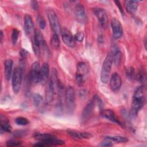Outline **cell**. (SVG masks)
I'll list each match as a JSON object with an SVG mask.
<instances>
[{"mask_svg": "<svg viewBox=\"0 0 147 147\" xmlns=\"http://www.w3.org/2000/svg\"><path fill=\"white\" fill-rule=\"evenodd\" d=\"M74 38H75V41H79V42L82 41L83 38H84V34H83V33H82V32H78L77 33H76L75 34Z\"/></svg>", "mask_w": 147, "mask_h": 147, "instance_id": "836d02e7", "label": "cell"}, {"mask_svg": "<svg viewBox=\"0 0 147 147\" xmlns=\"http://www.w3.org/2000/svg\"><path fill=\"white\" fill-rule=\"evenodd\" d=\"M65 98L68 111L70 113L73 112L75 108V94L72 86H68L65 90Z\"/></svg>", "mask_w": 147, "mask_h": 147, "instance_id": "8992f818", "label": "cell"}, {"mask_svg": "<svg viewBox=\"0 0 147 147\" xmlns=\"http://www.w3.org/2000/svg\"><path fill=\"white\" fill-rule=\"evenodd\" d=\"M34 24L32 17L29 14H25L24 16V30L26 34H29L33 30Z\"/></svg>", "mask_w": 147, "mask_h": 147, "instance_id": "d6986e66", "label": "cell"}, {"mask_svg": "<svg viewBox=\"0 0 147 147\" xmlns=\"http://www.w3.org/2000/svg\"><path fill=\"white\" fill-rule=\"evenodd\" d=\"M68 134L74 139L80 140V139H88L92 137V135L87 132H82L80 131L73 130L71 129L67 130Z\"/></svg>", "mask_w": 147, "mask_h": 147, "instance_id": "2e32d148", "label": "cell"}, {"mask_svg": "<svg viewBox=\"0 0 147 147\" xmlns=\"http://www.w3.org/2000/svg\"><path fill=\"white\" fill-rule=\"evenodd\" d=\"M19 34H20V31L18 29L16 28L13 29L12 34H11V40L13 44H16L19 37Z\"/></svg>", "mask_w": 147, "mask_h": 147, "instance_id": "f1b7e54d", "label": "cell"}, {"mask_svg": "<svg viewBox=\"0 0 147 147\" xmlns=\"http://www.w3.org/2000/svg\"><path fill=\"white\" fill-rule=\"evenodd\" d=\"M97 99L94 96L86 106L84 109L83 110L82 114V121L83 122H86L91 116L94 110L95 107V103Z\"/></svg>", "mask_w": 147, "mask_h": 147, "instance_id": "9c48e42d", "label": "cell"}, {"mask_svg": "<svg viewBox=\"0 0 147 147\" xmlns=\"http://www.w3.org/2000/svg\"><path fill=\"white\" fill-rule=\"evenodd\" d=\"M75 17L76 20L81 24H85L86 21V14L83 5L78 3L75 7Z\"/></svg>", "mask_w": 147, "mask_h": 147, "instance_id": "7c38bea8", "label": "cell"}, {"mask_svg": "<svg viewBox=\"0 0 147 147\" xmlns=\"http://www.w3.org/2000/svg\"><path fill=\"white\" fill-rule=\"evenodd\" d=\"M125 8L128 13L134 14L137 9L138 6V1H125L124 2Z\"/></svg>", "mask_w": 147, "mask_h": 147, "instance_id": "ffe728a7", "label": "cell"}, {"mask_svg": "<svg viewBox=\"0 0 147 147\" xmlns=\"http://www.w3.org/2000/svg\"><path fill=\"white\" fill-rule=\"evenodd\" d=\"M114 2L117 4V5L118 6V8H119V10H120V11H121V12L122 13H123V10H122V6H121V3H120V2H119V1H114Z\"/></svg>", "mask_w": 147, "mask_h": 147, "instance_id": "8d00e7d4", "label": "cell"}, {"mask_svg": "<svg viewBox=\"0 0 147 147\" xmlns=\"http://www.w3.org/2000/svg\"><path fill=\"white\" fill-rule=\"evenodd\" d=\"M101 115L103 117L109 119V121H110L114 123H115L118 125H121V122L118 119L115 114L112 110L106 109V110H102L101 111Z\"/></svg>", "mask_w": 147, "mask_h": 147, "instance_id": "e0dca14e", "label": "cell"}, {"mask_svg": "<svg viewBox=\"0 0 147 147\" xmlns=\"http://www.w3.org/2000/svg\"><path fill=\"white\" fill-rule=\"evenodd\" d=\"M33 100L34 105L36 107L40 106L42 102V97L38 94H34L33 96Z\"/></svg>", "mask_w": 147, "mask_h": 147, "instance_id": "4316f807", "label": "cell"}, {"mask_svg": "<svg viewBox=\"0 0 147 147\" xmlns=\"http://www.w3.org/2000/svg\"><path fill=\"white\" fill-rule=\"evenodd\" d=\"M88 68L84 62H80L77 65L76 82L79 86H83L87 79Z\"/></svg>", "mask_w": 147, "mask_h": 147, "instance_id": "277c9868", "label": "cell"}, {"mask_svg": "<svg viewBox=\"0 0 147 147\" xmlns=\"http://www.w3.org/2000/svg\"><path fill=\"white\" fill-rule=\"evenodd\" d=\"M145 90L144 86L138 87L134 91L131 102V113L136 115L145 104Z\"/></svg>", "mask_w": 147, "mask_h": 147, "instance_id": "6da1fadb", "label": "cell"}, {"mask_svg": "<svg viewBox=\"0 0 147 147\" xmlns=\"http://www.w3.org/2000/svg\"><path fill=\"white\" fill-rule=\"evenodd\" d=\"M13 61L11 59H7L4 63L5 76L6 80H9L12 76Z\"/></svg>", "mask_w": 147, "mask_h": 147, "instance_id": "44dd1931", "label": "cell"}, {"mask_svg": "<svg viewBox=\"0 0 147 147\" xmlns=\"http://www.w3.org/2000/svg\"><path fill=\"white\" fill-rule=\"evenodd\" d=\"M56 92V91L49 84H48L45 91V99L46 102L48 104L51 103L53 101L54 98V95Z\"/></svg>", "mask_w": 147, "mask_h": 147, "instance_id": "603a6c76", "label": "cell"}, {"mask_svg": "<svg viewBox=\"0 0 147 147\" xmlns=\"http://www.w3.org/2000/svg\"><path fill=\"white\" fill-rule=\"evenodd\" d=\"M3 32L2 30H1V35H0V41L2 42V40H3Z\"/></svg>", "mask_w": 147, "mask_h": 147, "instance_id": "74e56055", "label": "cell"}, {"mask_svg": "<svg viewBox=\"0 0 147 147\" xmlns=\"http://www.w3.org/2000/svg\"><path fill=\"white\" fill-rule=\"evenodd\" d=\"M61 38L64 43L68 47L73 48L75 45V40L71 32L67 28L61 29L60 32Z\"/></svg>", "mask_w": 147, "mask_h": 147, "instance_id": "30bf717a", "label": "cell"}, {"mask_svg": "<svg viewBox=\"0 0 147 147\" xmlns=\"http://www.w3.org/2000/svg\"><path fill=\"white\" fill-rule=\"evenodd\" d=\"M15 122L17 125H21V126L26 125L29 123V122L27 118H26L25 117H17L15 120Z\"/></svg>", "mask_w": 147, "mask_h": 147, "instance_id": "83f0119b", "label": "cell"}, {"mask_svg": "<svg viewBox=\"0 0 147 147\" xmlns=\"http://www.w3.org/2000/svg\"><path fill=\"white\" fill-rule=\"evenodd\" d=\"M111 53L113 56V62L115 63V65H118L121 59V53L119 48L117 45L114 44L113 45Z\"/></svg>", "mask_w": 147, "mask_h": 147, "instance_id": "7402d4cb", "label": "cell"}, {"mask_svg": "<svg viewBox=\"0 0 147 147\" xmlns=\"http://www.w3.org/2000/svg\"><path fill=\"white\" fill-rule=\"evenodd\" d=\"M21 144V142L17 140H11L6 142V145L9 147L11 146H19Z\"/></svg>", "mask_w": 147, "mask_h": 147, "instance_id": "1f68e13d", "label": "cell"}, {"mask_svg": "<svg viewBox=\"0 0 147 147\" xmlns=\"http://www.w3.org/2000/svg\"><path fill=\"white\" fill-rule=\"evenodd\" d=\"M99 145L100 146H110L113 145V142L111 141H110L108 139L105 138L104 141L100 142Z\"/></svg>", "mask_w": 147, "mask_h": 147, "instance_id": "d6a6232c", "label": "cell"}, {"mask_svg": "<svg viewBox=\"0 0 147 147\" xmlns=\"http://www.w3.org/2000/svg\"><path fill=\"white\" fill-rule=\"evenodd\" d=\"M36 46L40 49H43L44 50L47 48V44L44 39L42 33L38 30H35L34 34V40L33 42V45Z\"/></svg>", "mask_w": 147, "mask_h": 147, "instance_id": "9a60e30c", "label": "cell"}, {"mask_svg": "<svg viewBox=\"0 0 147 147\" xmlns=\"http://www.w3.org/2000/svg\"><path fill=\"white\" fill-rule=\"evenodd\" d=\"M105 138L108 139L112 142H115L117 143H125L128 141V139L123 136H107Z\"/></svg>", "mask_w": 147, "mask_h": 147, "instance_id": "d4e9b609", "label": "cell"}, {"mask_svg": "<svg viewBox=\"0 0 147 147\" xmlns=\"http://www.w3.org/2000/svg\"><path fill=\"white\" fill-rule=\"evenodd\" d=\"M111 26L114 38L115 39L121 38L123 35V28L121 22L117 18H113L111 20Z\"/></svg>", "mask_w": 147, "mask_h": 147, "instance_id": "8fae6325", "label": "cell"}, {"mask_svg": "<svg viewBox=\"0 0 147 147\" xmlns=\"http://www.w3.org/2000/svg\"><path fill=\"white\" fill-rule=\"evenodd\" d=\"M109 79L111 90L114 92L118 91L122 85V79L119 75L118 73H114Z\"/></svg>", "mask_w": 147, "mask_h": 147, "instance_id": "5bb4252c", "label": "cell"}, {"mask_svg": "<svg viewBox=\"0 0 147 147\" xmlns=\"http://www.w3.org/2000/svg\"><path fill=\"white\" fill-rule=\"evenodd\" d=\"M60 40L57 34L54 33L51 39V47L55 49H58L60 47Z\"/></svg>", "mask_w": 147, "mask_h": 147, "instance_id": "484cf974", "label": "cell"}, {"mask_svg": "<svg viewBox=\"0 0 147 147\" xmlns=\"http://www.w3.org/2000/svg\"><path fill=\"white\" fill-rule=\"evenodd\" d=\"M40 69L41 67L38 61L34 62L31 66L30 78L31 81L34 83H38L40 82Z\"/></svg>", "mask_w": 147, "mask_h": 147, "instance_id": "4fadbf2b", "label": "cell"}, {"mask_svg": "<svg viewBox=\"0 0 147 147\" xmlns=\"http://www.w3.org/2000/svg\"><path fill=\"white\" fill-rule=\"evenodd\" d=\"M113 63V56L111 53L110 52L107 54L103 62L100 71V81L103 83H107L109 80Z\"/></svg>", "mask_w": 147, "mask_h": 147, "instance_id": "3957f363", "label": "cell"}, {"mask_svg": "<svg viewBox=\"0 0 147 147\" xmlns=\"http://www.w3.org/2000/svg\"><path fill=\"white\" fill-rule=\"evenodd\" d=\"M1 116V131H6V132H10L11 130V126L9 122V121L6 119L5 117Z\"/></svg>", "mask_w": 147, "mask_h": 147, "instance_id": "cb8c5ba5", "label": "cell"}, {"mask_svg": "<svg viewBox=\"0 0 147 147\" xmlns=\"http://www.w3.org/2000/svg\"><path fill=\"white\" fill-rule=\"evenodd\" d=\"M47 15L51 27L54 33L59 34L61 32V28L58 17L56 13L52 9H49L47 11Z\"/></svg>", "mask_w": 147, "mask_h": 147, "instance_id": "52a82bcc", "label": "cell"}, {"mask_svg": "<svg viewBox=\"0 0 147 147\" xmlns=\"http://www.w3.org/2000/svg\"><path fill=\"white\" fill-rule=\"evenodd\" d=\"M28 54V52L24 49H22L20 51V55H21V57L22 60L25 59L27 57Z\"/></svg>", "mask_w": 147, "mask_h": 147, "instance_id": "d590c367", "label": "cell"}, {"mask_svg": "<svg viewBox=\"0 0 147 147\" xmlns=\"http://www.w3.org/2000/svg\"><path fill=\"white\" fill-rule=\"evenodd\" d=\"M35 139L40 141V142L35 144V146H45L52 145H60L64 144V141L56 138V137L48 133H36L34 135Z\"/></svg>", "mask_w": 147, "mask_h": 147, "instance_id": "7a4b0ae2", "label": "cell"}, {"mask_svg": "<svg viewBox=\"0 0 147 147\" xmlns=\"http://www.w3.org/2000/svg\"><path fill=\"white\" fill-rule=\"evenodd\" d=\"M49 65L47 63H44L40 69V82L45 84L47 82L49 76Z\"/></svg>", "mask_w": 147, "mask_h": 147, "instance_id": "ac0fdd59", "label": "cell"}, {"mask_svg": "<svg viewBox=\"0 0 147 147\" xmlns=\"http://www.w3.org/2000/svg\"><path fill=\"white\" fill-rule=\"evenodd\" d=\"M23 70L22 67H17L15 68L11 76L12 88L15 94H18L21 89L22 81Z\"/></svg>", "mask_w": 147, "mask_h": 147, "instance_id": "5b68a950", "label": "cell"}, {"mask_svg": "<svg viewBox=\"0 0 147 147\" xmlns=\"http://www.w3.org/2000/svg\"><path fill=\"white\" fill-rule=\"evenodd\" d=\"M92 11L94 15L97 18L100 26L103 29H106L109 24V19L106 11L100 7L94 8Z\"/></svg>", "mask_w": 147, "mask_h": 147, "instance_id": "ba28073f", "label": "cell"}, {"mask_svg": "<svg viewBox=\"0 0 147 147\" xmlns=\"http://www.w3.org/2000/svg\"><path fill=\"white\" fill-rule=\"evenodd\" d=\"M30 6L34 10H38L39 6L38 2L36 1H32L30 2Z\"/></svg>", "mask_w": 147, "mask_h": 147, "instance_id": "e575fe53", "label": "cell"}, {"mask_svg": "<svg viewBox=\"0 0 147 147\" xmlns=\"http://www.w3.org/2000/svg\"><path fill=\"white\" fill-rule=\"evenodd\" d=\"M126 74L127 77L130 79H134L136 78L134 70L132 67H127L126 69Z\"/></svg>", "mask_w": 147, "mask_h": 147, "instance_id": "f546056e", "label": "cell"}, {"mask_svg": "<svg viewBox=\"0 0 147 147\" xmlns=\"http://www.w3.org/2000/svg\"><path fill=\"white\" fill-rule=\"evenodd\" d=\"M37 22L40 26V28L41 29H44L46 26V23H45V21L44 20V18H43L42 16L38 15L37 17Z\"/></svg>", "mask_w": 147, "mask_h": 147, "instance_id": "4dcf8cb0", "label": "cell"}]
</instances>
